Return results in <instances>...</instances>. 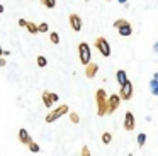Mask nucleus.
I'll return each mask as SVG.
<instances>
[{
	"mask_svg": "<svg viewBox=\"0 0 158 156\" xmlns=\"http://www.w3.org/2000/svg\"><path fill=\"white\" fill-rule=\"evenodd\" d=\"M107 93L104 88H99V90L95 92V104H97V115H100V117H104V115H107Z\"/></svg>",
	"mask_w": 158,
	"mask_h": 156,
	"instance_id": "1",
	"label": "nucleus"
},
{
	"mask_svg": "<svg viewBox=\"0 0 158 156\" xmlns=\"http://www.w3.org/2000/svg\"><path fill=\"white\" fill-rule=\"evenodd\" d=\"M68 112H70L68 105H66V104H61V105H58L56 109H53V110L49 112L48 115H46V119H44V121L48 122V124H51V122L58 121V119L61 117V115H68Z\"/></svg>",
	"mask_w": 158,
	"mask_h": 156,
	"instance_id": "2",
	"label": "nucleus"
},
{
	"mask_svg": "<svg viewBox=\"0 0 158 156\" xmlns=\"http://www.w3.org/2000/svg\"><path fill=\"white\" fill-rule=\"evenodd\" d=\"M78 58H80V63H82L83 66L92 61V51H90V46L85 41L78 44Z\"/></svg>",
	"mask_w": 158,
	"mask_h": 156,
	"instance_id": "3",
	"label": "nucleus"
},
{
	"mask_svg": "<svg viewBox=\"0 0 158 156\" xmlns=\"http://www.w3.org/2000/svg\"><path fill=\"white\" fill-rule=\"evenodd\" d=\"M94 46L97 47V51H99V53L102 54L104 58H109V56H110V44H109V41H107L104 36L95 37V43H94Z\"/></svg>",
	"mask_w": 158,
	"mask_h": 156,
	"instance_id": "4",
	"label": "nucleus"
},
{
	"mask_svg": "<svg viewBox=\"0 0 158 156\" xmlns=\"http://www.w3.org/2000/svg\"><path fill=\"white\" fill-rule=\"evenodd\" d=\"M121 95H117V93H112L109 98H107V115H110V114H114V112L119 109V105H121Z\"/></svg>",
	"mask_w": 158,
	"mask_h": 156,
	"instance_id": "5",
	"label": "nucleus"
},
{
	"mask_svg": "<svg viewBox=\"0 0 158 156\" xmlns=\"http://www.w3.org/2000/svg\"><path fill=\"white\" fill-rule=\"evenodd\" d=\"M41 98H43V105H44L46 109H51L53 104L60 100L58 93H53V92H48V90H44L41 93Z\"/></svg>",
	"mask_w": 158,
	"mask_h": 156,
	"instance_id": "6",
	"label": "nucleus"
},
{
	"mask_svg": "<svg viewBox=\"0 0 158 156\" xmlns=\"http://www.w3.org/2000/svg\"><path fill=\"white\" fill-rule=\"evenodd\" d=\"M68 22H70L72 31H75V32H80V31H82V17H80L78 14H70Z\"/></svg>",
	"mask_w": 158,
	"mask_h": 156,
	"instance_id": "7",
	"label": "nucleus"
},
{
	"mask_svg": "<svg viewBox=\"0 0 158 156\" xmlns=\"http://www.w3.org/2000/svg\"><path fill=\"white\" fill-rule=\"evenodd\" d=\"M124 129L126 131H134L136 129V119H134V114L131 110H127L126 115H124Z\"/></svg>",
	"mask_w": 158,
	"mask_h": 156,
	"instance_id": "8",
	"label": "nucleus"
},
{
	"mask_svg": "<svg viewBox=\"0 0 158 156\" xmlns=\"http://www.w3.org/2000/svg\"><path fill=\"white\" fill-rule=\"evenodd\" d=\"M119 95L123 100H131V97H133V83L131 81H127L126 85H123L119 90Z\"/></svg>",
	"mask_w": 158,
	"mask_h": 156,
	"instance_id": "9",
	"label": "nucleus"
},
{
	"mask_svg": "<svg viewBox=\"0 0 158 156\" xmlns=\"http://www.w3.org/2000/svg\"><path fill=\"white\" fill-rule=\"evenodd\" d=\"M97 71H99V64H97V63L90 61L89 64H85V76L87 78H90V80H92V78L97 75Z\"/></svg>",
	"mask_w": 158,
	"mask_h": 156,
	"instance_id": "10",
	"label": "nucleus"
},
{
	"mask_svg": "<svg viewBox=\"0 0 158 156\" xmlns=\"http://www.w3.org/2000/svg\"><path fill=\"white\" fill-rule=\"evenodd\" d=\"M17 138H19V142H22V144H26V146H29V142L32 141V138L29 136L27 129H19Z\"/></svg>",
	"mask_w": 158,
	"mask_h": 156,
	"instance_id": "11",
	"label": "nucleus"
},
{
	"mask_svg": "<svg viewBox=\"0 0 158 156\" xmlns=\"http://www.w3.org/2000/svg\"><path fill=\"white\" fill-rule=\"evenodd\" d=\"M117 32H119V36L127 37V36H131V34H133V27H131V24L126 20V22H124L123 26L117 27Z\"/></svg>",
	"mask_w": 158,
	"mask_h": 156,
	"instance_id": "12",
	"label": "nucleus"
},
{
	"mask_svg": "<svg viewBox=\"0 0 158 156\" xmlns=\"http://www.w3.org/2000/svg\"><path fill=\"white\" fill-rule=\"evenodd\" d=\"M116 80H117V83H119V87H123V85H126L127 81V73L124 70H117V73H116Z\"/></svg>",
	"mask_w": 158,
	"mask_h": 156,
	"instance_id": "13",
	"label": "nucleus"
},
{
	"mask_svg": "<svg viewBox=\"0 0 158 156\" xmlns=\"http://www.w3.org/2000/svg\"><path fill=\"white\" fill-rule=\"evenodd\" d=\"M26 29L29 31V34H38V32H39L38 26H36L34 22H29V20H27V26H26Z\"/></svg>",
	"mask_w": 158,
	"mask_h": 156,
	"instance_id": "14",
	"label": "nucleus"
},
{
	"mask_svg": "<svg viewBox=\"0 0 158 156\" xmlns=\"http://www.w3.org/2000/svg\"><path fill=\"white\" fill-rule=\"evenodd\" d=\"M144 142H146V134H144V132H139V134H138V146H139V148H144Z\"/></svg>",
	"mask_w": 158,
	"mask_h": 156,
	"instance_id": "15",
	"label": "nucleus"
},
{
	"mask_svg": "<svg viewBox=\"0 0 158 156\" xmlns=\"http://www.w3.org/2000/svg\"><path fill=\"white\" fill-rule=\"evenodd\" d=\"M150 88H151V93L153 95H158V80H151L150 81Z\"/></svg>",
	"mask_w": 158,
	"mask_h": 156,
	"instance_id": "16",
	"label": "nucleus"
},
{
	"mask_svg": "<svg viewBox=\"0 0 158 156\" xmlns=\"http://www.w3.org/2000/svg\"><path fill=\"white\" fill-rule=\"evenodd\" d=\"M36 63H38V66H39V68H44L46 64H48V60H46L44 56H41V54H39V56L36 58Z\"/></svg>",
	"mask_w": 158,
	"mask_h": 156,
	"instance_id": "17",
	"label": "nucleus"
},
{
	"mask_svg": "<svg viewBox=\"0 0 158 156\" xmlns=\"http://www.w3.org/2000/svg\"><path fill=\"white\" fill-rule=\"evenodd\" d=\"M100 139H102L104 144H110V141H112V134H110V132H104Z\"/></svg>",
	"mask_w": 158,
	"mask_h": 156,
	"instance_id": "18",
	"label": "nucleus"
},
{
	"mask_svg": "<svg viewBox=\"0 0 158 156\" xmlns=\"http://www.w3.org/2000/svg\"><path fill=\"white\" fill-rule=\"evenodd\" d=\"M49 41L53 44H60V34L58 32H49Z\"/></svg>",
	"mask_w": 158,
	"mask_h": 156,
	"instance_id": "19",
	"label": "nucleus"
},
{
	"mask_svg": "<svg viewBox=\"0 0 158 156\" xmlns=\"http://www.w3.org/2000/svg\"><path fill=\"white\" fill-rule=\"evenodd\" d=\"M68 115H70V121H72L73 124H78L80 122V115L77 114V112H68Z\"/></svg>",
	"mask_w": 158,
	"mask_h": 156,
	"instance_id": "20",
	"label": "nucleus"
},
{
	"mask_svg": "<svg viewBox=\"0 0 158 156\" xmlns=\"http://www.w3.org/2000/svg\"><path fill=\"white\" fill-rule=\"evenodd\" d=\"M41 3L44 7H48V9H55L56 7V0H41Z\"/></svg>",
	"mask_w": 158,
	"mask_h": 156,
	"instance_id": "21",
	"label": "nucleus"
},
{
	"mask_svg": "<svg viewBox=\"0 0 158 156\" xmlns=\"http://www.w3.org/2000/svg\"><path fill=\"white\" fill-rule=\"evenodd\" d=\"M39 149H41V148H39L38 142H34V141L29 142V151H31V153H39Z\"/></svg>",
	"mask_w": 158,
	"mask_h": 156,
	"instance_id": "22",
	"label": "nucleus"
},
{
	"mask_svg": "<svg viewBox=\"0 0 158 156\" xmlns=\"http://www.w3.org/2000/svg\"><path fill=\"white\" fill-rule=\"evenodd\" d=\"M38 29H39V32H43V34L48 32V24H46V22H41V24L38 26Z\"/></svg>",
	"mask_w": 158,
	"mask_h": 156,
	"instance_id": "23",
	"label": "nucleus"
},
{
	"mask_svg": "<svg viewBox=\"0 0 158 156\" xmlns=\"http://www.w3.org/2000/svg\"><path fill=\"white\" fill-rule=\"evenodd\" d=\"M82 156H92V154H90L89 146H82Z\"/></svg>",
	"mask_w": 158,
	"mask_h": 156,
	"instance_id": "24",
	"label": "nucleus"
},
{
	"mask_svg": "<svg viewBox=\"0 0 158 156\" xmlns=\"http://www.w3.org/2000/svg\"><path fill=\"white\" fill-rule=\"evenodd\" d=\"M124 22H126V19H117V20H114V27L117 29V27H119V26H123Z\"/></svg>",
	"mask_w": 158,
	"mask_h": 156,
	"instance_id": "25",
	"label": "nucleus"
},
{
	"mask_svg": "<svg viewBox=\"0 0 158 156\" xmlns=\"http://www.w3.org/2000/svg\"><path fill=\"white\" fill-rule=\"evenodd\" d=\"M19 27H26V26H27V20H26V19H19Z\"/></svg>",
	"mask_w": 158,
	"mask_h": 156,
	"instance_id": "26",
	"label": "nucleus"
},
{
	"mask_svg": "<svg viewBox=\"0 0 158 156\" xmlns=\"http://www.w3.org/2000/svg\"><path fill=\"white\" fill-rule=\"evenodd\" d=\"M5 64H7V61H5V58H2V56H0V68H2V66H5Z\"/></svg>",
	"mask_w": 158,
	"mask_h": 156,
	"instance_id": "27",
	"label": "nucleus"
},
{
	"mask_svg": "<svg viewBox=\"0 0 158 156\" xmlns=\"http://www.w3.org/2000/svg\"><path fill=\"white\" fill-rule=\"evenodd\" d=\"M153 51H155V53H158V43L153 44Z\"/></svg>",
	"mask_w": 158,
	"mask_h": 156,
	"instance_id": "28",
	"label": "nucleus"
},
{
	"mask_svg": "<svg viewBox=\"0 0 158 156\" xmlns=\"http://www.w3.org/2000/svg\"><path fill=\"white\" fill-rule=\"evenodd\" d=\"M119 3H127V0H117Z\"/></svg>",
	"mask_w": 158,
	"mask_h": 156,
	"instance_id": "29",
	"label": "nucleus"
},
{
	"mask_svg": "<svg viewBox=\"0 0 158 156\" xmlns=\"http://www.w3.org/2000/svg\"><path fill=\"white\" fill-rule=\"evenodd\" d=\"M4 12V5H2V3H0V14Z\"/></svg>",
	"mask_w": 158,
	"mask_h": 156,
	"instance_id": "30",
	"label": "nucleus"
},
{
	"mask_svg": "<svg viewBox=\"0 0 158 156\" xmlns=\"http://www.w3.org/2000/svg\"><path fill=\"white\" fill-rule=\"evenodd\" d=\"M153 78H155V80H158V71L155 73V76H153Z\"/></svg>",
	"mask_w": 158,
	"mask_h": 156,
	"instance_id": "31",
	"label": "nucleus"
},
{
	"mask_svg": "<svg viewBox=\"0 0 158 156\" xmlns=\"http://www.w3.org/2000/svg\"><path fill=\"white\" fill-rule=\"evenodd\" d=\"M2 54H4V49H2V46H0V56H2Z\"/></svg>",
	"mask_w": 158,
	"mask_h": 156,
	"instance_id": "32",
	"label": "nucleus"
},
{
	"mask_svg": "<svg viewBox=\"0 0 158 156\" xmlns=\"http://www.w3.org/2000/svg\"><path fill=\"white\" fill-rule=\"evenodd\" d=\"M106 2H110V0H106Z\"/></svg>",
	"mask_w": 158,
	"mask_h": 156,
	"instance_id": "33",
	"label": "nucleus"
}]
</instances>
